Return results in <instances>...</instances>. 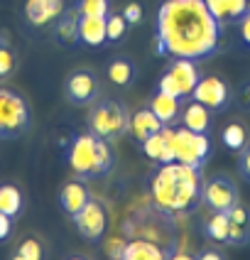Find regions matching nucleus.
<instances>
[{
	"instance_id": "1",
	"label": "nucleus",
	"mask_w": 250,
	"mask_h": 260,
	"mask_svg": "<svg viewBox=\"0 0 250 260\" xmlns=\"http://www.w3.org/2000/svg\"><path fill=\"white\" fill-rule=\"evenodd\" d=\"M221 22L204 0H162L157 10V52L169 59H206L216 52Z\"/></svg>"
},
{
	"instance_id": "2",
	"label": "nucleus",
	"mask_w": 250,
	"mask_h": 260,
	"mask_svg": "<svg viewBox=\"0 0 250 260\" xmlns=\"http://www.w3.org/2000/svg\"><path fill=\"white\" fill-rule=\"evenodd\" d=\"M201 189H204L201 170L176 159L162 162L150 177V199L155 209L167 216L187 214L196 209V204L201 202Z\"/></svg>"
},
{
	"instance_id": "3",
	"label": "nucleus",
	"mask_w": 250,
	"mask_h": 260,
	"mask_svg": "<svg viewBox=\"0 0 250 260\" xmlns=\"http://www.w3.org/2000/svg\"><path fill=\"white\" fill-rule=\"evenodd\" d=\"M130 125L128 111L118 101H101L96 103L88 113V133H93L101 140H116Z\"/></svg>"
},
{
	"instance_id": "4",
	"label": "nucleus",
	"mask_w": 250,
	"mask_h": 260,
	"mask_svg": "<svg viewBox=\"0 0 250 260\" xmlns=\"http://www.w3.org/2000/svg\"><path fill=\"white\" fill-rule=\"evenodd\" d=\"M199 79H201V74L196 69L194 59H172L157 81V91H164V93L184 101V99H191Z\"/></svg>"
},
{
	"instance_id": "5",
	"label": "nucleus",
	"mask_w": 250,
	"mask_h": 260,
	"mask_svg": "<svg viewBox=\"0 0 250 260\" xmlns=\"http://www.w3.org/2000/svg\"><path fill=\"white\" fill-rule=\"evenodd\" d=\"M29 128L27 101L10 88H0V138H17Z\"/></svg>"
},
{
	"instance_id": "6",
	"label": "nucleus",
	"mask_w": 250,
	"mask_h": 260,
	"mask_svg": "<svg viewBox=\"0 0 250 260\" xmlns=\"http://www.w3.org/2000/svg\"><path fill=\"white\" fill-rule=\"evenodd\" d=\"M211 143L206 138V133H196L189 128H174V159L184 162L191 167H204L206 157H208Z\"/></svg>"
},
{
	"instance_id": "7",
	"label": "nucleus",
	"mask_w": 250,
	"mask_h": 260,
	"mask_svg": "<svg viewBox=\"0 0 250 260\" xmlns=\"http://www.w3.org/2000/svg\"><path fill=\"white\" fill-rule=\"evenodd\" d=\"M96 143H98V138L93 133H84V135L74 138V143L69 145L66 162H69V170L79 179L96 177Z\"/></svg>"
},
{
	"instance_id": "8",
	"label": "nucleus",
	"mask_w": 250,
	"mask_h": 260,
	"mask_svg": "<svg viewBox=\"0 0 250 260\" xmlns=\"http://www.w3.org/2000/svg\"><path fill=\"white\" fill-rule=\"evenodd\" d=\"M201 202L211 209V211H231L238 202V187L233 184L231 177L226 174H216L208 182H204L201 189Z\"/></svg>"
},
{
	"instance_id": "9",
	"label": "nucleus",
	"mask_w": 250,
	"mask_h": 260,
	"mask_svg": "<svg viewBox=\"0 0 250 260\" xmlns=\"http://www.w3.org/2000/svg\"><path fill=\"white\" fill-rule=\"evenodd\" d=\"M72 221L76 226V231L81 233V238H86L91 243L103 241L105 229H108V214H105L103 204L96 202V199H91L79 214H74Z\"/></svg>"
},
{
	"instance_id": "10",
	"label": "nucleus",
	"mask_w": 250,
	"mask_h": 260,
	"mask_svg": "<svg viewBox=\"0 0 250 260\" xmlns=\"http://www.w3.org/2000/svg\"><path fill=\"white\" fill-rule=\"evenodd\" d=\"M64 93L74 106H88L98 93V79L88 69H76L64 81Z\"/></svg>"
},
{
	"instance_id": "11",
	"label": "nucleus",
	"mask_w": 250,
	"mask_h": 260,
	"mask_svg": "<svg viewBox=\"0 0 250 260\" xmlns=\"http://www.w3.org/2000/svg\"><path fill=\"white\" fill-rule=\"evenodd\" d=\"M191 99L204 103L211 113H216V111H223L228 106V86L221 76H201L194 93H191Z\"/></svg>"
},
{
	"instance_id": "12",
	"label": "nucleus",
	"mask_w": 250,
	"mask_h": 260,
	"mask_svg": "<svg viewBox=\"0 0 250 260\" xmlns=\"http://www.w3.org/2000/svg\"><path fill=\"white\" fill-rule=\"evenodd\" d=\"M64 10H66L64 0H27L25 3V17H27L29 25H34V27L49 25Z\"/></svg>"
},
{
	"instance_id": "13",
	"label": "nucleus",
	"mask_w": 250,
	"mask_h": 260,
	"mask_svg": "<svg viewBox=\"0 0 250 260\" xmlns=\"http://www.w3.org/2000/svg\"><path fill=\"white\" fill-rule=\"evenodd\" d=\"M79 42L86 47H103L108 42L105 35V17H93V15H79Z\"/></svg>"
},
{
	"instance_id": "14",
	"label": "nucleus",
	"mask_w": 250,
	"mask_h": 260,
	"mask_svg": "<svg viewBox=\"0 0 250 260\" xmlns=\"http://www.w3.org/2000/svg\"><path fill=\"white\" fill-rule=\"evenodd\" d=\"M162 128H164V123L155 116L152 108H140V111H135L130 116V125H128V130L132 133V138H135L137 143H142V140H147L150 135L160 133Z\"/></svg>"
},
{
	"instance_id": "15",
	"label": "nucleus",
	"mask_w": 250,
	"mask_h": 260,
	"mask_svg": "<svg viewBox=\"0 0 250 260\" xmlns=\"http://www.w3.org/2000/svg\"><path fill=\"white\" fill-rule=\"evenodd\" d=\"M91 202V194H88L86 184L81 182V179H76V182H69V184H64L61 187V194H59V204H61V209L74 216V214H79L86 204Z\"/></svg>"
},
{
	"instance_id": "16",
	"label": "nucleus",
	"mask_w": 250,
	"mask_h": 260,
	"mask_svg": "<svg viewBox=\"0 0 250 260\" xmlns=\"http://www.w3.org/2000/svg\"><path fill=\"white\" fill-rule=\"evenodd\" d=\"M231 216V231H228V246H245L250 241V214L243 204H235L228 211Z\"/></svg>"
},
{
	"instance_id": "17",
	"label": "nucleus",
	"mask_w": 250,
	"mask_h": 260,
	"mask_svg": "<svg viewBox=\"0 0 250 260\" xmlns=\"http://www.w3.org/2000/svg\"><path fill=\"white\" fill-rule=\"evenodd\" d=\"M150 108L155 111V116L160 118L164 125H174L182 116V99H174L164 91H157L150 101Z\"/></svg>"
},
{
	"instance_id": "18",
	"label": "nucleus",
	"mask_w": 250,
	"mask_h": 260,
	"mask_svg": "<svg viewBox=\"0 0 250 260\" xmlns=\"http://www.w3.org/2000/svg\"><path fill=\"white\" fill-rule=\"evenodd\" d=\"M179 120H182L184 128L196 130V133H208V128H211V111L206 108L204 103H199V101L191 99V101L184 106Z\"/></svg>"
},
{
	"instance_id": "19",
	"label": "nucleus",
	"mask_w": 250,
	"mask_h": 260,
	"mask_svg": "<svg viewBox=\"0 0 250 260\" xmlns=\"http://www.w3.org/2000/svg\"><path fill=\"white\" fill-rule=\"evenodd\" d=\"M169 255L167 250H162L157 243L147 241V238H132L125 243L123 260H164Z\"/></svg>"
},
{
	"instance_id": "20",
	"label": "nucleus",
	"mask_w": 250,
	"mask_h": 260,
	"mask_svg": "<svg viewBox=\"0 0 250 260\" xmlns=\"http://www.w3.org/2000/svg\"><path fill=\"white\" fill-rule=\"evenodd\" d=\"M54 35H57V40L64 44V47H72V44L79 42V10H76V8L64 10V13L59 15Z\"/></svg>"
},
{
	"instance_id": "21",
	"label": "nucleus",
	"mask_w": 250,
	"mask_h": 260,
	"mask_svg": "<svg viewBox=\"0 0 250 260\" xmlns=\"http://www.w3.org/2000/svg\"><path fill=\"white\" fill-rule=\"evenodd\" d=\"M228 231H231V216L228 211H211V216L206 218L204 233L213 243L228 246Z\"/></svg>"
},
{
	"instance_id": "22",
	"label": "nucleus",
	"mask_w": 250,
	"mask_h": 260,
	"mask_svg": "<svg viewBox=\"0 0 250 260\" xmlns=\"http://www.w3.org/2000/svg\"><path fill=\"white\" fill-rule=\"evenodd\" d=\"M25 209V199H22V191L13 184H0V211L8 214L10 218L20 216Z\"/></svg>"
},
{
	"instance_id": "23",
	"label": "nucleus",
	"mask_w": 250,
	"mask_h": 260,
	"mask_svg": "<svg viewBox=\"0 0 250 260\" xmlns=\"http://www.w3.org/2000/svg\"><path fill=\"white\" fill-rule=\"evenodd\" d=\"M221 143H223V147H228V150H233V152H240V150L250 143L245 125H240V123H228L226 128L221 130Z\"/></svg>"
},
{
	"instance_id": "24",
	"label": "nucleus",
	"mask_w": 250,
	"mask_h": 260,
	"mask_svg": "<svg viewBox=\"0 0 250 260\" xmlns=\"http://www.w3.org/2000/svg\"><path fill=\"white\" fill-rule=\"evenodd\" d=\"M140 147H142V155H145L147 159L162 165V162H164V147H167V133H164V128H162L160 133H155V135H150L147 140H142Z\"/></svg>"
},
{
	"instance_id": "25",
	"label": "nucleus",
	"mask_w": 250,
	"mask_h": 260,
	"mask_svg": "<svg viewBox=\"0 0 250 260\" xmlns=\"http://www.w3.org/2000/svg\"><path fill=\"white\" fill-rule=\"evenodd\" d=\"M105 74H108V79H111L116 86H128L132 81V76H135V69H132V64L128 59H116V61L108 64Z\"/></svg>"
},
{
	"instance_id": "26",
	"label": "nucleus",
	"mask_w": 250,
	"mask_h": 260,
	"mask_svg": "<svg viewBox=\"0 0 250 260\" xmlns=\"http://www.w3.org/2000/svg\"><path fill=\"white\" fill-rule=\"evenodd\" d=\"M111 165H113L111 145H108V140H101V138H98V143H96V177L108 172V170H111Z\"/></svg>"
},
{
	"instance_id": "27",
	"label": "nucleus",
	"mask_w": 250,
	"mask_h": 260,
	"mask_svg": "<svg viewBox=\"0 0 250 260\" xmlns=\"http://www.w3.org/2000/svg\"><path fill=\"white\" fill-rule=\"evenodd\" d=\"M44 255V248L40 241H34V238H25L17 250H15V258L17 260H40Z\"/></svg>"
},
{
	"instance_id": "28",
	"label": "nucleus",
	"mask_w": 250,
	"mask_h": 260,
	"mask_svg": "<svg viewBox=\"0 0 250 260\" xmlns=\"http://www.w3.org/2000/svg\"><path fill=\"white\" fill-rule=\"evenodd\" d=\"M125 29H128V20L123 17V13L120 15H108V17H105V35H108V42L123 40Z\"/></svg>"
},
{
	"instance_id": "29",
	"label": "nucleus",
	"mask_w": 250,
	"mask_h": 260,
	"mask_svg": "<svg viewBox=\"0 0 250 260\" xmlns=\"http://www.w3.org/2000/svg\"><path fill=\"white\" fill-rule=\"evenodd\" d=\"M76 10H79V15L108 17V3H105V0H79Z\"/></svg>"
},
{
	"instance_id": "30",
	"label": "nucleus",
	"mask_w": 250,
	"mask_h": 260,
	"mask_svg": "<svg viewBox=\"0 0 250 260\" xmlns=\"http://www.w3.org/2000/svg\"><path fill=\"white\" fill-rule=\"evenodd\" d=\"M206 8L211 10V15L219 20L221 25H226V22H233L231 20V0H204Z\"/></svg>"
},
{
	"instance_id": "31",
	"label": "nucleus",
	"mask_w": 250,
	"mask_h": 260,
	"mask_svg": "<svg viewBox=\"0 0 250 260\" xmlns=\"http://www.w3.org/2000/svg\"><path fill=\"white\" fill-rule=\"evenodd\" d=\"M15 54H13V49L8 47V44H0V81L3 79H8L10 74L15 72Z\"/></svg>"
},
{
	"instance_id": "32",
	"label": "nucleus",
	"mask_w": 250,
	"mask_h": 260,
	"mask_svg": "<svg viewBox=\"0 0 250 260\" xmlns=\"http://www.w3.org/2000/svg\"><path fill=\"white\" fill-rule=\"evenodd\" d=\"M125 238H105L103 241V253L108 258H116V260H123V253H125Z\"/></svg>"
},
{
	"instance_id": "33",
	"label": "nucleus",
	"mask_w": 250,
	"mask_h": 260,
	"mask_svg": "<svg viewBox=\"0 0 250 260\" xmlns=\"http://www.w3.org/2000/svg\"><path fill=\"white\" fill-rule=\"evenodd\" d=\"M142 5L140 3H130L125 10H123V17L128 20V25H140L142 22Z\"/></svg>"
},
{
	"instance_id": "34",
	"label": "nucleus",
	"mask_w": 250,
	"mask_h": 260,
	"mask_svg": "<svg viewBox=\"0 0 250 260\" xmlns=\"http://www.w3.org/2000/svg\"><path fill=\"white\" fill-rule=\"evenodd\" d=\"M238 172H240L250 182V143L245 145L240 152H238Z\"/></svg>"
},
{
	"instance_id": "35",
	"label": "nucleus",
	"mask_w": 250,
	"mask_h": 260,
	"mask_svg": "<svg viewBox=\"0 0 250 260\" xmlns=\"http://www.w3.org/2000/svg\"><path fill=\"white\" fill-rule=\"evenodd\" d=\"M238 32H240V40L245 42V47H250V10L238 20Z\"/></svg>"
},
{
	"instance_id": "36",
	"label": "nucleus",
	"mask_w": 250,
	"mask_h": 260,
	"mask_svg": "<svg viewBox=\"0 0 250 260\" xmlns=\"http://www.w3.org/2000/svg\"><path fill=\"white\" fill-rule=\"evenodd\" d=\"M10 233H13V218L0 211V243H5L10 238Z\"/></svg>"
},
{
	"instance_id": "37",
	"label": "nucleus",
	"mask_w": 250,
	"mask_h": 260,
	"mask_svg": "<svg viewBox=\"0 0 250 260\" xmlns=\"http://www.w3.org/2000/svg\"><path fill=\"white\" fill-rule=\"evenodd\" d=\"M248 13V0H231V20H240Z\"/></svg>"
},
{
	"instance_id": "38",
	"label": "nucleus",
	"mask_w": 250,
	"mask_h": 260,
	"mask_svg": "<svg viewBox=\"0 0 250 260\" xmlns=\"http://www.w3.org/2000/svg\"><path fill=\"white\" fill-rule=\"evenodd\" d=\"M238 103L243 108H250V84H243L240 91H238Z\"/></svg>"
},
{
	"instance_id": "39",
	"label": "nucleus",
	"mask_w": 250,
	"mask_h": 260,
	"mask_svg": "<svg viewBox=\"0 0 250 260\" xmlns=\"http://www.w3.org/2000/svg\"><path fill=\"white\" fill-rule=\"evenodd\" d=\"M196 258L199 260H223V253H219V250H204V253H199Z\"/></svg>"
},
{
	"instance_id": "40",
	"label": "nucleus",
	"mask_w": 250,
	"mask_h": 260,
	"mask_svg": "<svg viewBox=\"0 0 250 260\" xmlns=\"http://www.w3.org/2000/svg\"><path fill=\"white\" fill-rule=\"evenodd\" d=\"M248 10H250V0H248Z\"/></svg>"
}]
</instances>
